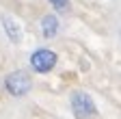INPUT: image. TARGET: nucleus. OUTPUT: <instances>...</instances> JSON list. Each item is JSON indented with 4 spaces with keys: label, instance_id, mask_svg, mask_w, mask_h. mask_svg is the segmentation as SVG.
I'll list each match as a JSON object with an SVG mask.
<instances>
[{
    "label": "nucleus",
    "instance_id": "obj_1",
    "mask_svg": "<svg viewBox=\"0 0 121 119\" xmlns=\"http://www.w3.org/2000/svg\"><path fill=\"white\" fill-rule=\"evenodd\" d=\"M33 89V76L26 69H15L4 76V91L13 97H24Z\"/></svg>",
    "mask_w": 121,
    "mask_h": 119
},
{
    "label": "nucleus",
    "instance_id": "obj_2",
    "mask_svg": "<svg viewBox=\"0 0 121 119\" xmlns=\"http://www.w3.org/2000/svg\"><path fill=\"white\" fill-rule=\"evenodd\" d=\"M69 106H71V113L76 119H95L97 117V106L86 91H80V89L73 91L69 95Z\"/></svg>",
    "mask_w": 121,
    "mask_h": 119
},
{
    "label": "nucleus",
    "instance_id": "obj_3",
    "mask_svg": "<svg viewBox=\"0 0 121 119\" xmlns=\"http://www.w3.org/2000/svg\"><path fill=\"white\" fill-rule=\"evenodd\" d=\"M28 61H30V69L35 74H50L58 63V54L50 48H37Z\"/></svg>",
    "mask_w": 121,
    "mask_h": 119
},
{
    "label": "nucleus",
    "instance_id": "obj_4",
    "mask_svg": "<svg viewBox=\"0 0 121 119\" xmlns=\"http://www.w3.org/2000/svg\"><path fill=\"white\" fill-rule=\"evenodd\" d=\"M0 24H2V31L7 35V39L11 43H20L22 37H24V31H22V24L15 20L9 13H0Z\"/></svg>",
    "mask_w": 121,
    "mask_h": 119
},
{
    "label": "nucleus",
    "instance_id": "obj_5",
    "mask_svg": "<svg viewBox=\"0 0 121 119\" xmlns=\"http://www.w3.org/2000/svg\"><path fill=\"white\" fill-rule=\"evenodd\" d=\"M39 28H41V35H43L45 39H52V37H56V33L60 31V22H58V18L54 15V13H48V15L41 18Z\"/></svg>",
    "mask_w": 121,
    "mask_h": 119
},
{
    "label": "nucleus",
    "instance_id": "obj_6",
    "mask_svg": "<svg viewBox=\"0 0 121 119\" xmlns=\"http://www.w3.org/2000/svg\"><path fill=\"white\" fill-rule=\"evenodd\" d=\"M50 7L56 11V13H69L71 11V2L69 0H48Z\"/></svg>",
    "mask_w": 121,
    "mask_h": 119
}]
</instances>
